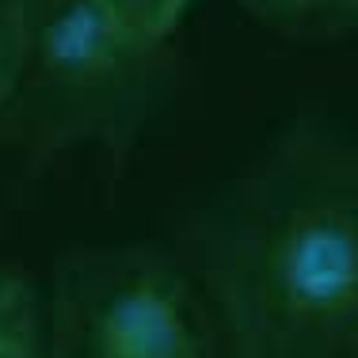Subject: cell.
Instances as JSON below:
<instances>
[{"mask_svg": "<svg viewBox=\"0 0 358 358\" xmlns=\"http://www.w3.org/2000/svg\"><path fill=\"white\" fill-rule=\"evenodd\" d=\"M172 255L229 358H358V134L297 118Z\"/></svg>", "mask_w": 358, "mask_h": 358, "instance_id": "obj_1", "label": "cell"}, {"mask_svg": "<svg viewBox=\"0 0 358 358\" xmlns=\"http://www.w3.org/2000/svg\"><path fill=\"white\" fill-rule=\"evenodd\" d=\"M160 65L164 57L126 46L96 0H23V76L0 130L35 164L80 145L126 160Z\"/></svg>", "mask_w": 358, "mask_h": 358, "instance_id": "obj_2", "label": "cell"}, {"mask_svg": "<svg viewBox=\"0 0 358 358\" xmlns=\"http://www.w3.org/2000/svg\"><path fill=\"white\" fill-rule=\"evenodd\" d=\"M46 324L50 358H229L194 282L157 244L65 255Z\"/></svg>", "mask_w": 358, "mask_h": 358, "instance_id": "obj_3", "label": "cell"}, {"mask_svg": "<svg viewBox=\"0 0 358 358\" xmlns=\"http://www.w3.org/2000/svg\"><path fill=\"white\" fill-rule=\"evenodd\" d=\"M0 358H50L46 294L23 267H0Z\"/></svg>", "mask_w": 358, "mask_h": 358, "instance_id": "obj_4", "label": "cell"}, {"mask_svg": "<svg viewBox=\"0 0 358 358\" xmlns=\"http://www.w3.org/2000/svg\"><path fill=\"white\" fill-rule=\"evenodd\" d=\"M126 46L164 57L194 0H96Z\"/></svg>", "mask_w": 358, "mask_h": 358, "instance_id": "obj_5", "label": "cell"}, {"mask_svg": "<svg viewBox=\"0 0 358 358\" xmlns=\"http://www.w3.org/2000/svg\"><path fill=\"white\" fill-rule=\"evenodd\" d=\"M233 4L282 38H336L339 0H233Z\"/></svg>", "mask_w": 358, "mask_h": 358, "instance_id": "obj_6", "label": "cell"}, {"mask_svg": "<svg viewBox=\"0 0 358 358\" xmlns=\"http://www.w3.org/2000/svg\"><path fill=\"white\" fill-rule=\"evenodd\" d=\"M23 76V0H0V115Z\"/></svg>", "mask_w": 358, "mask_h": 358, "instance_id": "obj_7", "label": "cell"}, {"mask_svg": "<svg viewBox=\"0 0 358 358\" xmlns=\"http://www.w3.org/2000/svg\"><path fill=\"white\" fill-rule=\"evenodd\" d=\"M351 31H358V0H339L336 35H351Z\"/></svg>", "mask_w": 358, "mask_h": 358, "instance_id": "obj_8", "label": "cell"}]
</instances>
